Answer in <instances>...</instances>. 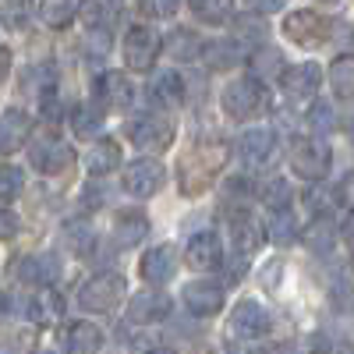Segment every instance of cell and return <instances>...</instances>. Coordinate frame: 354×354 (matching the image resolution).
I'll list each match as a JSON object with an SVG mask.
<instances>
[{"instance_id":"obj_1","label":"cell","mask_w":354,"mask_h":354,"mask_svg":"<svg viewBox=\"0 0 354 354\" xmlns=\"http://www.w3.org/2000/svg\"><path fill=\"white\" fill-rule=\"evenodd\" d=\"M230 160V145L223 138H198L192 142V149H185V156L177 160V188L185 195H198L213 185V177H220V170Z\"/></svg>"},{"instance_id":"obj_2","label":"cell","mask_w":354,"mask_h":354,"mask_svg":"<svg viewBox=\"0 0 354 354\" xmlns=\"http://www.w3.org/2000/svg\"><path fill=\"white\" fill-rule=\"evenodd\" d=\"M333 156H330V145L319 142V138H294L290 142V170L305 177V181H322L330 170Z\"/></svg>"},{"instance_id":"obj_3","label":"cell","mask_w":354,"mask_h":354,"mask_svg":"<svg viewBox=\"0 0 354 354\" xmlns=\"http://www.w3.org/2000/svg\"><path fill=\"white\" fill-rule=\"evenodd\" d=\"M266 106V85L262 78H238L223 88V110L234 121H252V117Z\"/></svg>"},{"instance_id":"obj_4","label":"cell","mask_w":354,"mask_h":354,"mask_svg":"<svg viewBox=\"0 0 354 354\" xmlns=\"http://www.w3.org/2000/svg\"><path fill=\"white\" fill-rule=\"evenodd\" d=\"M121 298H124V277L121 273H96L78 290V305L85 312H110V308H117Z\"/></svg>"},{"instance_id":"obj_5","label":"cell","mask_w":354,"mask_h":354,"mask_svg":"<svg viewBox=\"0 0 354 354\" xmlns=\"http://www.w3.org/2000/svg\"><path fill=\"white\" fill-rule=\"evenodd\" d=\"M163 50V39L153 25H135L124 36V64L131 71H149Z\"/></svg>"},{"instance_id":"obj_6","label":"cell","mask_w":354,"mask_h":354,"mask_svg":"<svg viewBox=\"0 0 354 354\" xmlns=\"http://www.w3.org/2000/svg\"><path fill=\"white\" fill-rule=\"evenodd\" d=\"M283 32L298 46H322L333 36V21L326 15H319V11H294L283 21Z\"/></svg>"},{"instance_id":"obj_7","label":"cell","mask_w":354,"mask_h":354,"mask_svg":"<svg viewBox=\"0 0 354 354\" xmlns=\"http://www.w3.org/2000/svg\"><path fill=\"white\" fill-rule=\"evenodd\" d=\"M163 177H167V170H163L160 160L142 156V160H135V163L124 167V177H121V181H124V192H128V195L149 198V195H156V192L163 188Z\"/></svg>"},{"instance_id":"obj_8","label":"cell","mask_w":354,"mask_h":354,"mask_svg":"<svg viewBox=\"0 0 354 354\" xmlns=\"http://www.w3.org/2000/svg\"><path fill=\"white\" fill-rule=\"evenodd\" d=\"M128 138L138 145V149H167L174 142V121H163V117H153V113H142L135 121H128Z\"/></svg>"},{"instance_id":"obj_9","label":"cell","mask_w":354,"mask_h":354,"mask_svg":"<svg viewBox=\"0 0 354 354\" xmlns=\"http://www.w3.org/2000/svg\"><path fill=\"white\" fill-rule=\"evenodd\" d=\"M238 156L245 167L259 170V167H270L273 156H277V135L273 128H248L241 138H238Z\"/></svg>"},{"instance_id":"obj_10","label":"cell","mask_w":354,"mask_h":354,"mask_svg":"<svg viewBox=\"0 0 354 354\" xmlns=\"http://www.w3.org/2000/svg\"><path fill=\"white\" fill-rule=\"evenodd\" d=\"M28 160H32V167L39 174L57 177V174H64L75 163V149L64 145V142H57V138H43V142H36L32 149H28Z\"/></svg>"},{"instance_id":"obj_11","label":"cell","mask_w":354,"mask_h":354,"mask_svg":"<svg viewBox=\"0 0 354 354\" xmlns=\"http://www.w3.org/2000/svg\"><path fill=\"white\" fill-rule=\"evenodd\" d=\"M270 312H266L259 301H238L230 312V333L234 337H245V340H255L262 333H270Z\"/></svg>"},{"instance_id":"obj_12","label":"cell","mask_w":354,"mask_h":354,"mask_svg":"<svg viewBox=\"0 0 354 354\" xmlns=\"http://www.w3.org/2000/svg\"><path fill=\"white\" fill-rule=\"evenodd\" d=\"M28 135H32V117H28L25 110L8 106L4 113H0V156L18 153L28 142Z\"/></svg>"},{"instance_id":"obj_13","label":"cell","mask_w":354,"mask_h":354,"mask_svg":"<svg viewBox=\"0 0 354 354\" xmlns=\"http://www.w3.org/2000/svg\"><path fill=\"white\" fill-rule=\"evenodd\" d=\"M185 262L192 266V270H216V266L223 262V248H220V238L213 230H202V234H195V238L188 241V248H185Z\"/></svg>"},{"instance_id":"obj_14","label":"cell","mask_w":354,"mask_h":354,"mask_svg":"<svg viewBox=\"0 0 354 354\" xmlns=\"http://www.w3.org/2000/svg\"><path fill=\"white\" fill-rule=\"evenodd\" d=\"M181 298H185L188 312H195V315H216L223 308V287L213 280H192Z\"/></svg>"},{"instance_id":"obj_15","label":"cell","mask_w":354,"mask_h":354,"mask_svg":"<svg viewBox=\"0 0 354 354\" xmlns=\"http://www.w3.org/2000/svg\"><path fill=\"white\" fill-rule=\"evenodd\" d=\"M167 315H170V298L160 290H142L128 301V319L138 326H149V322H160Z\"/></svg>"},{"instance_id":"obj_16","label":"cell","mask_w":354,"mask_h":354,"mask_svg":"<svg viewBox=\"0 0 354 354\" xmlns=\"http://www.w3.org/2000/svg\"><path fill=\"white\" fill-rule=\"evenodd\" d=\"M227 227H230V241H234V248H238L241 255H248L252 248H259V241H262V227L252 220L248 209H234V213H227Z\"/></svg>"},{"instance_id":"obj_17","label":"cell","mask_w":354,"mask_h":354,"mask_svg":"<svg viewBox=\"0 0 354 354\" xmlns=\"http://www.w3.org/2000/svg\"><path fill=\"white\" fill-rule=\"evenodd\" d=\"M174 266H177V255L170 245H156L142 255L138 262V270H142V280H149V283H167L174 277Z\"/></svg>"},{"instance_id":"obj_18","label":"cell","mask_w":354,"mask_h":354,"mask_svg":"<svg viewBox=\"0 0 354 354\" xmlns=\"http://www.w3.org/2000/svg\"><path fill=\"white\" fill-rule=\"evenodd\" d=\"M280 82L287 88V96H315L322 71H319V64H290L287 71H280Z\"/></svg>"},{"instance_id":"obj_19","label":"cell","mask_w":354,"mask_h":354,"mask_svg":"<svg viewBox=\"0 0 354 354\" xmlns=\"http://www.w3.org/2000/svg\"><path fill=\"white\" fill-rule=\"evenodd\" d=\"M18 277L25 283H36V287H50L57 277H61V259L57 255H28L18 266Z\"/></svg>"},{"instance_id":"obj_20","label":"cell","mask_w":354,"mask_h":354,"mask_svg":"<svg viewBox=\"0 0 354 354\" xmlns=\"http://www.w3.org/2000/svg\"><path fill=\"white\" fill-rule=\"evenodd\" d=\"M145 234H149V220H145V213H138V209L117 213V220H113V241L121 248H135Z\"/></svg>"},{"instance_id":"obj_21","label":"cell","mask_w":354,"mask_h":354,"mask_svg":"<svg viewBox=\"0 0 354 354\" xmlns=\"http://www.w3.org/2000/svg\"><path fill=\"white\" fill-rule=\"evenodd\" d=\"M117 163H121V145L113 138H100L93 149H88V174H96V177L113 174Z\"/></svg>"},{"instance_id":"obj_22","label":"cell","mask_w":354,"mask_h":354,"mask_svg":"<svg viewBox=\"0 0 354 354\" xmlns=\"http://www.w3.org/2000/svg\"><path fill=\"white\" fill-rule=\"evenodd\" d=\"M68 347L71 354H96L103 347V330L96 322H75L68 330Z\"/></svg>"},{"instance_id":"obj_23","label":"cell","mask_w":354,"mask_h":354,"mask_svg":"<svg viewBox=\"0 0 354 354\" xmlns=\"http://www.w3.org/2000/svg\"><path fill=\"white\" fill-rule=\"evenodd\" d=\"M198 57H205V64L209 68H230V64H238L241 57H245V46L238 43V39H220V43H209V46H202V53Z\"/></svg>"},{"instance_id":"obj_24","label":"cell","mask_w":354,"mask_h":354,"mask_svg":"<svg viewBox=\"0 0 354 354\" xmlns=\"http://www.w3.org/2000/svg\"><path fill=\"white\" fill-rule=\"evenodd\" d=\"M96 88H100V96H103L110 106H128V103H131V82H128L124 75H117V71H106V75L96 82Z\"/></svg>"},{"instance_id":"obj_25","label":"cell","mask_w":354,"mask_h":354,"mask_svg":"<svg viewBox=\"0 0 354 354\" xmlns=\"http://www.w3.org/2000/svg\"><path fill=\"white\" fill-rule=\"evenodd\" d=\"M103 128V110L96 103H78L75 113H71V131L78 138H88V135H96Z\"/></svg>"},{"instance_id":"obj_26","label":"cell","mask_w":354,"mask_h":354,"mask_svg":"<svg viewBox=\"0 0 354 354\" xmlns=\"http://www.w3.org/2000/svg\"><path fill=\"white\" fill-rule=\"evenodd\" d=\"M153 93H156L160 103L177 106V103H185V82H181V75H177V71H160L153 78Z\"/></svg>"},{"instance_id":"obj_27","label":"cell","mask_w":354,"mask_h":354,"mask_svg":"<svg viewBox=\"0 0 354 354\" xmlns=\"http://www.w3.org/2000/svg\"><path fill=\"white\" fill-rule=\"evenodd\" d=\"M28 21H32V0H4V8H0V25L11 28V32H21Z\"/></svg>"},{"instance_id":"obj_28","label":"cell","mask_w":354,"mask_h":354,"mask_svg":"<svg viewBox=\"0 0 354 354\" xmlns=\"http://www.w3.org/2000/svg\"><path fill=\"white\" fill-rule=\"evenodd\" d=\"M188 8L195 11V18L209 21V25H220L234 15V0H188Z\"/></svg>"},{"instance_id":"obj_29","label":"cell","mask_w":354,"mask_h":354,"mask_svg":"<svg viewBox=\"0 0 354 354\" xmlns=\"http://www.w3.org/2000/svg\"><path fill=\"white\" fill-rule=\"evenodd\" d=\"M64 241L71 245V252L88 255V252H93V245H96V234H93V227H88L85 220H68L64 223Z\"/></svg>"},{"instance_id":"obj_30","label":"cell","mask_w":354,"mask_h":354,"mask_svg":"<svg viewBox=\"0 0 354 354\" xmlns=\"http://www.w3.org/2000/svg\"><path fill=\"white\" fill-rule=\"evenodd\" d=\"M305 241H308V248L312 252H319V255H326L333 245H337V227L326 220V216H319L312 227H308V234H305Z\"/></svg>"},{"instance_id":"obj_31","label":"cell","mask_w":354,"mask_h":354,"mask_svg":"<svg viewBox=\"0 0 354 354\" xmlns=\"http://www.w3.org/2000/svg\"><path fill=\"white\" fill-rule=\"evenodd\" d=\"M39 18H43L50 28L71 25V18H75V0H43V4H39Z\"/></svg>"},{"instance_id":"obj_32","label":"cell","mask_w":354,"mask_h":354,"mask_svg":"<svg viewBox=\"0 0 354 354\" xmlns=\"http://www.w3.org/2000/svg\"><path fill=\"white\" fill-rule=\"evenodd\" d=\"M64 312V301L57 298L53 290H39L32 301H28V315H32L36 322H50V319H57Z\"/></svg>"},{"instance_id":"obj_33","label":"cell","mask_w":354,"mask_h":354,"mask_svg":"<svg viewBox=\"0 0 354 354\" xmlns=\"http://www.w3.org/2000/svg\"><path fill=\"white\" fill-rule=\"evenodd\" d=\"M270 238L277 245H290L294 238H298V220H294V213L287 209H273V220H270Z\"/></svg>"},{"instance_id":"obj_34","label":"cell","mask_w":354,"mask_h":354,"mask_svg":"<svg viewBox=\"0 0 354 354\" xmlns=\"http://www.w3.org/2000/svg\"><path fill=\"white\" fill-rule=\"evenodd\" d=\"M330 85L340 96H354V57H337L330 64Z\"/></svg>"},{"instance_id":"obj_35","label":"cell","mask_w":354,"mask_h":354,"mask_svg":"<svg viewBox=\"0 0 354 354\" xmlns=\"http://www.w3.org/2000/svg\"><path fill=\"white\" fill-rule=\"evenodd\" d=\"M283 57H280V50H273V46H262V50H255V57H252V68L259 71V78H273V75H280L283 68Z\"/></svg>"},{"instance_id":"obj_36","label":"cell","mask_w":354,"mask_h":354,"mask_svg":"<svg viewBox=\"0 0 354 354\" xmlns=\"http://www.w3.org/2000/svg\"><path fill=\"white\" fill-rule=\"evenodd\" d=\"M170 53H174V57H181V61H192V57L202 53V43H198L195 32L181 28V32H174V36H170Z\"/></svg>"},{"instance_id":"obj_37","label":"cell","mask_w":354,"mask_h":354,"mask_svg":"<svg viewBox=\"0 0 354 354\" xmlns=\"http://www.w3.org/2000/svg\"><path fill=\"white\" fill-rule=\"evenodd\" d=\"M262 202L273 205V209H283V205L290 202V188H287L283 177H270V181L262 185Z\"/></svg>"},{"instance_id":"obj_38","label":"cell","mask_w":354,"mask_h":354,"mask_svg":"<svg viewBox=\"0 0 354 354\" xmlns=\"http://www.w3.org/2000/svg\"><path fill=\"white\" fill-rule=\"evenodd\" d=\"M308 124H312L315 131H333V128H337V113H333V106H330V103H322V100H315V106L308 110Z\"/></svg>"},{"instance_id":"obj_39","label":"cell","mask_w":354,"mask_h":354,"mask_svg":"<svg viewBox=\"0 0 354 354\" xmlns=\"http://www.w3.org/2000/svg\"><path fill=\"white\" fill-rule=\"evenodd\" d=\"M234 32H238V39H262L266 36V25L259 21V15H241V18H234Z\"/></svg>"},{"instance_id":"obj_40","label":"cell","mask_w":354,"mask_h":354,"mask_svg":"<svg viewBox=\"0 0 354 354\" xmlns=\"http://www.w3.org/2000/svg\"><path fill=\"white\" fill-rule=\"evenodd\" d=\"M21 192V170L18 167H0V202H11Z\"/></svg>"},{"instance_id":"obj_41","label":"cell","mask_w":354,"mask_h":354,"mask_svg":"<svg viewBox=\"0 0 354 354\" xmlns=\"http://www.w3.org/2000/svg\"><path fill=\"white\" fill-rule=\"evenodd\" d=\"M82 18H85V25H93V28H100L103 21H106V8H103V0H82Z\"/></svg>"},{"instance_id":"obj_42","label":"cell","mask_w":354,"mask_h":354,"mask_svg":"<svg viewBox=\"0 0 354 354\" xmlns=\"http://www.w3.org/2000/svg\"><path fill=\"white\" fill-rule=\"evenodd\" d=\"M25 82L32 85V88H39V96H43V93H50V88H53V68L39 64V68H32V71L25 75Z\"/></svg>"},{"instance_id":"obj_43","label":"cell","mask_w":354,"mask_h":354,"mask_svg":"<svg viewBox=\"0 0 354 354\" xmlns=\"http://www.w3.org/2000/svg\"><path fill=\"white\" fill-rule=\"evenodd\" d=\"M305 202H308V209H312V213L326 216V213H330V205H333V195H330L326 188H312V192L305 195Z\"/></svg>"},{"instance_id":"obj_44","label":"cell","mask_w":354,"mask_h":354,"mask_svg":"<svg viewBox=\"0 0 354 354\" xmlns=\"http://www.w3.org/2000/svg\"><path fill=\"white\" fill-rule=\"evenodd\" d=\"M18 230H21V220L11 209H0V241H11Z\"/></svg>"},{"instance_id":"obj_45","label":"cell","mask_w":354,"mask_h":354,"mask_svg":"<svg viewBox=\"0 0 354 354\" xmlns=\"http://www.w3.org/2000/svg\"><path fill=\"white\" fill-rule=\"evenodd\" d=\"M43 117L53 124V121H61V103H57V96H53V88L50 93H43Z\"/></svg>"},{"instance_id":"obj_46","label":"cell","mask_w":354,"mask_h":354,"mask_svg":"<svg viewBox=\"0 0 354 354\" xmlns=\"http://www.w3.org/2000/svg\"><path fill=\"white\" fill-rule=\"evenodd\" d=\"M245 4H248L255 15H273V11L283 8V0H245Z\"/></svg>"},{"instance_id":"obj_47","label":"cell","mask_w":354,"mask_h":354,"mask_svg":"<svg viewBox=\"0 0 354 354\" xmlns=\"http://www.w3.org/2000/svg\"><path fill=\"white\" fill-rule=\"evenodd\" d=\"M135 354H170V347L160 344V340H142V344L135 347Z\"/></svg>"},{"instance_id":"obj_48","label":"cell","mask_w":354,"mask_h":354,"mask_svg":"<svg viewBox=\"0 0 354 354\" xmlns=\"http://www.w3.org/2000/svg\"><path fill=\"white\" fill-rule=\"evenodd\" d=\"M340 198H344V205H351V209H354V174H347V177H344V185H340Z\"/></svg>"},{"instance_id":"obj_49","label":"cell","mask_w":354,"mask_h":354,"mask_svg":"<svg viewBox=\"0 0 354 354\" xmlns=\"http://www.w3.org/2000/svg\"><path fill=\"white\" fill-rule=\"evenodd\" d=\"M344 241L354 248V209H351V216H347V223H344Z\"/></svg>"},{"instance_id":"obj_50","label":"cell","mask_w":354,"mask_h":354,"mask_svg":"<svg viewBox=\"0 0 354 354\" xmlns=\"http://www.w3.org/2000/svg\"><path fill=\"white\" fill-rule=\"evenodd\" d=\"M8 71H11V53H8V50H0V82H4Z\"/></svg>"},{"instance_id":"obj_51","label":"cell","mask_w":354,"mask_h":354,"mask_svg":"<svg viewBox=\"0 0 354 354\" xmlns=\"http://www.w3.org/2000/svg\"><path fill=\"white\" fill-rule=\"evenodd\" d=\"M156 11L160 15H174L177 11V0H156Z\"/></svg>"},{"instance_id":"obj_52","label":"cell","mask_w":354,"mask_h":354,"mask_svg":"<svg viewBox=\"0 0 354 354\" xmlns=\"http://www.w3.org/2000/svg\"><path fill=\"white\" fill-rule=\"evenodd\" d=\"M248 354H280V351H277V347H252Z\"/></svg>"},{"instance_id":"obj_53","label":"cell","mask_w":354,"mask_h":354,"mask_svg":"<svg viewBox=\"0 0 354 354\" xmlns=\"http://www.w3.org/2000/svg\"><path fill=\"white\" fill-rule=\"evenodd\" d=\"M347 135H351V142H354V113H351V121H347Z\"/></svg>"},{"instance_id":"obj_54","label":"cell","mask_w":354,"mask_h":354,"mask_svg":"<svg viewBox=\"0 0 354 354\" xmlns=\"http://www.w3.org/2000/svg\"><path fill=\"white\" fill-rule=\"evenodd\" d=\"M8 308V298H4V290H0V312H4Z\"/></svg>"},{"instance_id":"obj_55","label":"cell","mask_w":354,"mask_h":354,"mask_svg":"<svg viewBox=\"0 0 354 354\" xmlns=\"http://www.w3.org/2000/svg\"><path fill=\"white\" fill-rule=\"evenodd\" d=\"M32 354H53V351H32Z\"/></svg>"},{"instance_id":"obj_56","label":"cell","mask_w":354,"mask_h":354,"mask_svg":"<svg viewBox=\"0 0 354 354\" xmlns=\"http://www.w3.org/2000/svg\"><path fill=\"white\" fill-rule=\"evenodd\" d=\"M344 354H351V351H344Z\"/></svg>"}]
</instances>
